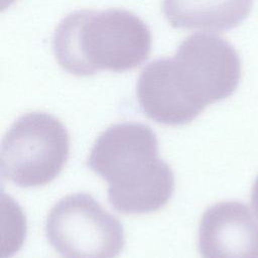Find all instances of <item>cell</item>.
Here are the masks:
<instances>
[{"label": "cell", "instance_id": "6da1fadb", "mask_svg": "<svg viewBox=\"0 0 258 258\" xmlns=\"http://www.w3.org/2000/svg\"><path fill=\"white\" fill-rule=\"evenodd\" d=\"M240 79L241 61L234 46L219 35L195 33L181 41L173 57L154 59L142 70L136 93L148 118L178 126L230 97Z\"/></svg>", "mask_w": 258, "mask_h": 258}, {"label": "cell", "instance_id": "7a4b0ae2", "mask_svg": "<svg viewBox=\"0 0 258 258\" xmlns=\"http://www.w3.org/2000/svg\"><path fill=\"white\" fill-rule=\"evenodd\" d=\"M88 167L108 183V201L122 214L161 209L174 190L171 167L158 155V140L147 125H111L96 139Z\"/></svg>", "mask_w": 258, "mask_h": 258}, {"label": "cell", "instance_id": "3957f363", "mask_svg": "<svg viewBox=\"0 0 258 258\" xmlns=\"http://www.w3.org/2000/svg\"><path fill=\"white\" fill-rule=\"evenodd\" d=\"M52 50L60 68L74 76L122 73L148 58L151 32L142 19L124 9L78 10L58 23Z\"/></svg>", "mask_w": 258, "mask_h": 258}, {"label": "cell", "instance_id": "277c9868", "mask_svg": "<svg viewBox=\"0 0 258 258\" xmlns=\"http://www.w3.org/2000/svg\"><path fill=\"white\" fill-rule=\"evenodd\" d=\"M70 137L64 125L44 112L20 116L1 143L2 176L20 187L44 185L68 161Z\"/></svg>", "mask_w": 258, "mask_h": 258}, {"label": "cell", "instance_id": "5b68a950", "mask_svg": "<svg viewBox=\"0 0 258 258\" xmlns=\"http://www.w3.org/2000/svg\"><path fill=\"white\" fill-rule=\"evenodd\" d=\"M45 235L62 258H116L125 244L120 221L86 192L66 196L52 207Z\"/></svg>", "mask_w": 258, "mask_h": 258}, {"label": "cell", "instance_id": "8992f818", "mask_svg": "<svg viewBox=\"0 0 258 258\" xmlns=\"http://www.w3.org/2000/svg\"><path fill=\"white\" fill-rule=\"evenodd\" d=\"M198 245L202 258H258V221L242 203H218L202 217Z\"/></svg>", "mask_w": 258, "mask_h": 258}, {"label": "cell", "instance_id": "52a82bcc", "mask_svg": "<svg viewBox=\"0 0 258 258\" xmlns=\"http://www.w3.org/2000/svg\"><path fill=\"white\" fill-rule=\"evenodd\" d=\"M254 0H163L162 11L173 28L225 31L237 27Z\"/></svg>", "mask_w": 258, "mask_h": 258}, {"label": "cell", "instance_id": "ba28073f", "mask_svg": "<svg viewBox=\"0 0 258 258\" xmlns=\"http://www.w3.org/2000/svg\"><path fill=\"white\" fill-rule=\"evenodd\" d=\"M251 204L253 207V210L255 211L257 217H258V176L254 181L253 187H252V194H251Z\"/></svg>", "mask_w": 258, "mask_h": 258}]
</instances>
